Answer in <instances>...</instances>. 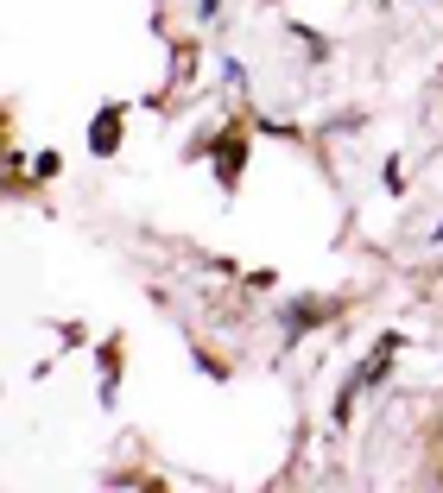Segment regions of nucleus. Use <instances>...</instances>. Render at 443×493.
Returning a JSON list of instances; mask_svg holds the SVG:
<instances>
[{"instance_id":"1","label":"nucleus","mask_w":443,"mask_h":493,"mask_svg":"<svg viewBox=\"0 0 443 493\" xmlns=\"http://www.w3.org/2000/svg\"><path fill=\"white\" fill-rule=\"evenodd\" d=\"M89 146H96V152H115V146H121V121H115V115H102V121L89 126Z\"/></svg>"},{"instance_id":"2","label":"nucleus","mask_w":443,"mask_h":493,"mask_svg":"<svg viewBox=\"0 0 443 493\" xmlns=\"http://www.w3.org/2000/svg\"><path fill=\"white\" fill-rule=\"evenodd\" d=\"M241 171V139H222V177Z\"/></svg>"}]
</instances>
